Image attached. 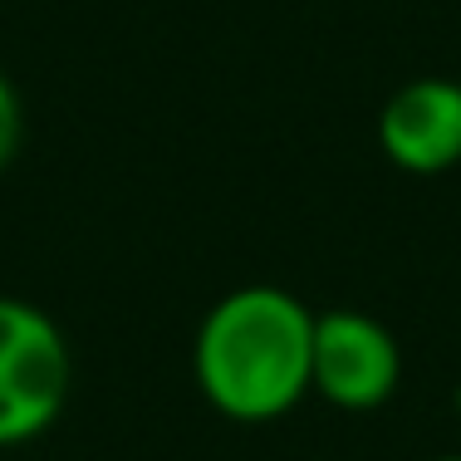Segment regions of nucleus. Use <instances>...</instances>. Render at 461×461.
Returning a JSON list of instances; mask_svg holds the SVG:
<instances>
[{
	"label": "nucleus",
	"mask_w": 461,
	"mask_h": 461,
	"mask_svg": "<svg viewBox=\"0 0 461 461\" xmlns=\"http://www.w3.org/2000/svg\"><path fill=\"white\" fill-rule=\"evenodd\" d=\"M314 310L280 285H240L202 314L192 373L230 422H276L310 398Z\"/></svg>",
	"instance_id": "1"
},
{
	"label": "nucleus",
	"mask_w": 461,
	"mask_h": 461,
	"mask_svg": "<svg viewBox=\"0 0 461 461\" xmlns=\"http://www.w3.org/2000/svg\"><path fill=\"white\" fill-rule=\"evenodd\" d=\"M74 393V348L50 310L0 294V452L45 437Z\"/></svg>",
	"instance_id": "2"
},
{
	"label": "nucleus",
	"mask_w": 461,
	"mask_h": 461,
	"mask_svg": "<svg viewBox=\"0 0 461 461\" xmlns=\"http://www.w3.org/2000/svg\"><path fill=\"white\" fill-rule=\"evenodd\" d=\"M402 348L398 334L368 310H314V354H310V393L329 408L373 412L398 393Z\"/></svg>",
	"instance_id": "3"
},
{
	"label": "nucleus",
	"mask_w": 461,
	"mask_h": 461,
	"mask_svg": "<svg viewBox=\"0 0 461 461\" xmlns=\"http://www.w3.org/2000/svg\"><path fill=\"white\" fill-rule=\"evenodd\" d=\"M378 152L398 172L437 177L461 162V79L417 74L378 108Z\"/></svg>",
	"instance_id": "4"
},
{
	"label": "nucleus",
	"mask_w": 461,
	"mask_h": 461,
	"mask_svg": "<svg viewBox=\"0 0 461 461\" xmlns=\"http://www.w3.org/2000/svg\"><path fill=\"white\" fill-rule=\"evenodd\" d=\"M20 138H25V108H20V94L10 84V74L0 69V172L15 162Z\"/></svg>",
	"instance_id": "5"
},
{
	"label": "nucleus",
	"mask_w": 461,
	"mask_h": 461,
	"mask_svg": "<svg viewBox=\"0 0 461 461\" xmlns=\"http://www.w3.org/2000/svg\"><path fill=\"white\" fill-rule=\"evenodd\" d=\"M437 461H461V452H452V456H437Z\"/></svg>",
	"instance_id": "6"
}]
</instances>
